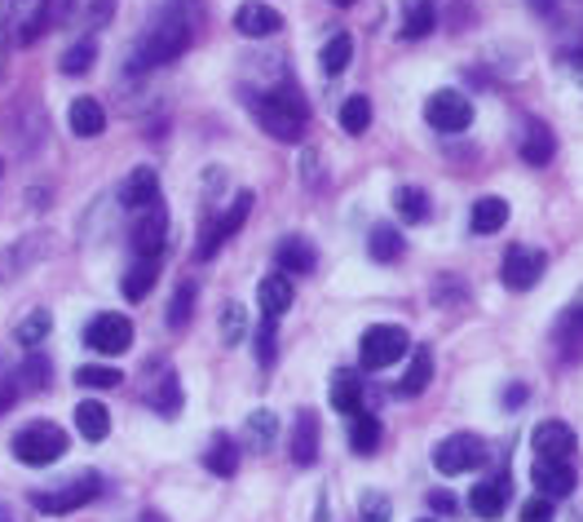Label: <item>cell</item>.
I'll return each mask as SVG.
<instances>
[{
    "label": "cell",
    "instance_id": "1",
    "mask_svg": "<svg viewBox=\"0 0 583 522\" xmlns=\"http://www.w3.org/2000/svg\"><path fill=\"white\" fill-rule=\"evenodd\" d=\"M186 45H190V23H186V14H182V5H160L151 19H147V27H142V36H138V45H133V58H129V67H164V62H173V58H182L186 54Z\"/></svg>",
    "mask_w": 583,
    "mask_h": 522
},
{
    "label": "cell",
    "instance_id": "2",
    "mask_svg": "<svg viewBox=\"0 0 583 522\" xmlns=\"http://www.w3.org/2000/svg\"><path fill=\"white\" fill-rule=\"evenodd\" d=\"M244 93V102L253 107V116H257V125L270 134V138H279V142H301V134H305V102H301V93L292 89V84H283V89H270V93H257V89H240Z\"/></svg>",
    "mask_w": 583,
    "mask_h": 522
},
{
    "label": "cell",
    "instance_id": "3",
    "mask_svg": "<svg viewBox=\"0 0 583 522\" xmlns=\"http://www.w3.org/2000/svg\"><path fill=\"white\" fill-rule=\"evenodd\" d=\"M407 355H411V337H407V328H398V324H376V328H368L363 341H359V359H363L368 372H385V368H394V363L407 359Z\"/></svg>",
    "mask_w": 583,
    "mask_h": 522
},
{
    "label": "cell",
    "instance_id": "4",
    "mask_svg": "<svg viewBox=\"0 0 583 522\" xmlns=\"http://www.w3.org/2000/svg\"><path fill=\"white\" fill-rule=\"evenodd\" d=\"M248 213H253V190H240L235 199H230V204H225V213L208 218V227L199 231V244H195V257H199V262L217 257V248H221V244H225L230 235H240V231H244Z\"/></svg>",
    "mask_w": 583,
    "mask_h": 522
},
{
    "label": "cell",
    "instance_id": "5",
    "mask_svg": "<svg viewBox=\"0 0 583 522\" xmlns=\"http://www.w3.org/2000/svg\"><path fill=\"white\" fill-rule=\"evenodd\" d=\"M54 248H58V235H54V231H32V235L14 240L5 253H0V283L23 279V275H27L32 266H40Z\"/></svg>",
    "mask_w": 583,
    "mask_h": 522
},
{
    "label": "cell",
    "instance_id": "6",
    "mask_svg": "<svg viewBox=\"0 0 583 522\" xmlns=\"http://www.w3.org/2000/svg\"><path fill=\"white\" fill-rule=\"evenodd\" d=\"M478 465H487V439H478V434H446L433 448L438 474H474Z\"/></svg>",
    "mask_w": 583,
    "mask_h": 522
},
{
    "label": "cell",
    "instance_id": "7",
    "mask_svg": "<svg viewBox=\"0 0 583 522\" xmlns=\"http://www.w3.org/2000/svg\"><path fill=\"white\" fill-rule=\"evenodd\" d=\"M67 452V434L54 421H32L27 430H19L14 439V456L23 465H54Z\"/></svg>",
    "mask_w": 583,
    "mask_h": 522
},
{
    "label": "cell",
    "instance_id": "8",
    "mask_svg": "<svg viewBox=\"0 0 583 522\" xmlns=\"http://www.w3.org/2000/svg\"><path fill=\"white\" fill-rule=\"evenodd\" d=\"M424 120L438 134H464L474 125V102L464 97L459 89H438V93L424 97Z\"/></svg>",
    "mask_w": 583,
    "mask_h": 522
},
{
    "label": "cell",
    "instance_id": "9",
    "mask_svg": "<svg viewBox=\"0 0 583 522\" xmlns=\"http://www.w3.org/2000/svg\"><path fill=\"white\" fill-rule=\"evenodd\" d=\"M97 491H102V478H97V474H80V478H71V483L32 491V504H36L40 513H71V509L97 500Z\"/></svg>",
    "mask_w": 583,
    "mask_h": 522
},
{
    "label": "cell",
    "instance_id": "10",
    "mask_svg": "<svg viewBox=\"0 0 583 522\" xmlns=\"http://www.w3.org/2000/svg\"><path fill=\"white\" fill-rule=\"evenodd\" d=\"M544 266H548V257H544L539 248L513 244V248L504 253V262H500V279H504V288L526 292V288H535V283L544 279Z\"/></svg>",
    "mask_w": 583,
    "mask_h": 522
},
{
    "label": "cell",
    "instance_id": "11",
    "mask_svg": "<svg viewBox=\"0 0 583 522\" xmlns=\"http://www.w3.org/2000/svg\"><path fill=\"white\" fill-rule=\"evenodd\" d=\"M84 341H89L97 355H125V350L133 346V324H129L125 315H115V310H106V315L89 320Z\"/></svg>",
    "mask_w": 583,
    "mask_h": 522
},
{
    "label": "cell",
    "instance_id": "12",
    "mask_svg": "<svg viewBox=\"0 0 583 522\" xmlns=\"http://www.w3.org/2000/svg\"><path fill=\"white\" fill-rule=\"evenodd\" d=\"M5 23L14 45H32L49 27V0H5Z\"/></svg>",
    "mask_w": 583,
    "mask_h": 522
},
{
    "label": "cell",
    "instance_id": "13",
    "mask_svg": "<svg viewBox=\"0 0 583 522\" xmlns=\"http://www.w3.org/2000/svg\"><path fill=\"white\" fill-rule=\"evenodd\" d=\"M517 155H522L530 169L552 164V155H557L552 129H548L544 120H535V116H522V120H517Z\"/></svg>",
    "mask_w": 583,
    "mask_h": 522
},
{
    "label": "cell",
    "instance_id": "14",
    "mask_svg": "<svg viewBox=\"0 0 583 522\" xmlns=\"http://www.w3.org/2000/svg\"><path fill=\"white\" fill-rule=\"evenodd\" d=\"M129 244H133V253H138V257H160V253H164V244H168V213H164L160 204L133 218Z\"/></svg>",
    "mask_w": 583,
    "mask_h": 522
},
{
    "label": "cell",
    "instance_id": "15",
    "mask_svg": "<svg viewBox=\"0 0 583 522\" xmlns=\"http://www.w3.org/2000/svg\"><path fill=\"white\" fill-rule=\"evenodd\" d=\"M530 448H535V461H574L579 439L565 421H539L530 434Z\"/></svg>",
    "mask_w": 583,
    "mask_h": 522
},
{
    "label": "cell",
    "instance_id": "16",
    "mask_svg": "<svg viewBox=\"0 0 583 522\" xmlns=\"http://www.w3.org/2000/svg\"><path fill=\"white\" fill-rule=\"evenodd\" d=\"M530 483H535V496L544 500H565L574 487H579V474L570 461H535L530 465Z\"/></svg>",
    "mask_w": 583,
    "mask_h": 522
},
{
    "label": "cell",
    "instance_id": "17",
    "mask_svg": "<svg viewBox=\"0 0 583 522\" xmlns=\"http://www.w3.org/2000/svg\"><path fill=\"white\" fill-rule=\"evenodd\" d=\"M147 403H151L160 416H177V411H182V376H177L168 363H151Z\"/></svg>",
    "mask_w": 583,
    "mask_h": 522
},
{
    "label": "cell",
    "instance_id": "18",
    "mask_svg": "<svg viewBox=\"0 0 583 522\" xmlns=\"http://www.w3.org/2000/svg\"><path fill=\"white\" fill-rule=\"evenodd\" d=\"M509 500H513V483H509V474H491V478H482L478 487H474V496H469V509L478 513V518H500L504 509H509Z\"/></svg>",
    "mask_w": 583,
    "mask_h": 522
},
{
    "label": "cell",
    "instance_id": "19",
    "mask_svg": "<svg viewBox=\"0 0 583 522\" xmlns=\"http://www.w3.org/2000/svg\"><path fill=\"white\" fill-rule=\"evenodd\" d=\"M120 199L133 208V213H147V208L160 204V173L151 164H138L125 182H120Z\"/></svg>",
    "mask_w": 583,
    "mask_h": 522
},
{
    "label": "cell",
    "instance_id": "20",
    "mask_svg": "<svg viewBox=\"0 0 583 522\" xmlns=\"http://www.w3.org/2000/svg\"><path fill=\"white\" fill-rule=\"evenodd\" d=\"M235 27L253 40H261V36H275L283 27V14L275 5H266V0H244V5L235 10Z\"/></svg>",
    "mask_w": 583,
    "mask_h": 522
},
{
    "label": "cell",
    "instance_id": "21",
    "mask_svg": "<svg viewBox=\"0 0 583 522\" xmlns=\"http://www.w3.org/2000/svg\"><path fill=\"white\" fill-rule=\"evenodd\" d=\"M62 5H67L62 10L67 27H75V32H97L115 14V0H62Z\"/></svg>",
    "mask_w": 583,
    "mask_h": 522
},
{
    "label": "cell",
    "instance_id": "22",
    "mask_svg": "<svg viewBox=\"0 0 583 522\" xmlns=\"http://www.w3.org/2000/svg\"><path fill=\"white\" fill-rule=\"evenodd\" d=\"M275 262H279V275H310L314 262H318V253H314L310 240H301V235H283V240L275 244Z\"/></svg>",
    "mask_w": 583,
    "mask_h": 522
},
{
    "label": "cell",
    "instance_id": "23",
    "mask_svg": "<svg viewBox=\"0 0 583 522\" xmlns=\"http://www.w3.org/2000/svg\"><path fill=\"white\" fill-rule=\"evenodd\" d=\"M203 465H208V474L230 478V474L240 469V439L225 434V430H217V434L208 439V448H203Z\"/></svg>",
    "mask_w": 583,
    "mask_h": 522
},
{
    "label": "cell",
    "instance_id": "24",
    "mask_svg": "<svg viewBox=\"0 0 583 522\" xmlns=\"http://www.w3.org/2000/svg\"><path fill=\"white\" fill-rule=\"evenodd\" d=\"M314 456H318V416L310 407H301L296 421H292V461L314 465Z\"/></svg>",
    "mask_w": 583,
    "mask_h": 522
},
{
    "label": "cell",
    "instance_id": "25",
    "mask_svg": "<svg viewBox=\"0 0 583 522\" xmlns=\"http://www.w3.org/2000/svg\"><path fill=\"white\" fill-rule=\"evenodd\" d=\"M429 381H433V350H429V346H416V359L407 363V372H403V381L394 385V394H398V398H420V394L429 390Z\"/></svg>",
    "mask_w": 583,
    "mask_h": 522
},
{
    "label": "cell",
    "instance_id": "26",
    "mask_svg": "<svg viewBox=\"0 0 583 522\" xmlns=\"http://www.w3.org/2000/svg\"><path fill=\"white\" fill-rule=\"evenodd\" d=\"M67 125H71L75 138H97L106 129V107L97 97H75L71 112H67Z\"/></svg>",
    "mask_w": 583,
    "mask_h": 522
},
{
    "label": "cell",
    "instance_id": "27",
    "mask_svg": "<svg viewBox=\"0 0 583 522\" xmlns=\"http://www.w3.org/2000/svg\"><path fill=\"white\" fill-rule=\"evenodd\" d=\"M331 407H336L340 416H359V411H363V381H359V372L340 368V372L331 376Z\"/></svg>",
    "mask_w": 583,
    "mask_h": 522
},
{
    "label": "cell",
    "instance_id": "28",
    "mask_svg": "<svg viewBox=\"0 0 583 522\" xmlns=\"http://www.w3.org/2000/svg\"><path fill=\"white\" fill-rule=\"evenodd\" d=\"M469 227H474V235H495V231H504V227H509V199L482 195V199L474 204Z\"/></svg>",
    "mask_w": 583,
    "mask_h": 522
},
{
    "label": "cell",
    "instance_id": "29",
    "mask_svg": "<svg viewBox=\"0 0 583 522\" xmlns=\"http://www.w3.org/2000/svg\"><path fill=\"white\" fill-rule=\"evenodd\" d=\"M75 430H80L89 443H102V439L110 434V411H106L97 398H84V403L75 407Z\"/></svg>",
    "mask_w": 583,
    "mask_h": 522
},
{
    "label": "cell",
    "instance_id": "30",
    "mask_svg": "<svg viewBox=\"0 0 583 522\" xmlns=\"http://www.w3.org/2000/svg\"><path fill=\"white\" fill-rule=\"evenodd\" d=\"M155 279H160V257H138V262L125 270L120 292H125L129 301H142V297L155 288Z\"/></svg>",
    "mask_w": 583,
    "mask_h": 522
},
{
    "label": "cell",
    "instance_id": "31",
    "mask_svg": "<svg viewBox=\"0 0 583 522\" xmlns=\"http://www.w3.org/2000/svg\"><path fill=\"white\" fill-rule=\"evenodd\" d=\"M552 341L561 346V355L574 363L579 355H583V315L570 305V310H561V320H557V328H552Z\"/></svg>",
    "mask_w": 583,
    "mask_h": 522
},
{
    "label": "cell",
    "instance_id": "32",
    "mask_svg": "<svg viewBox=\"0 0 583 522\" xmlns=\"http://www.w3.org/2000/svg\"><path fill=\"white\" fill-rule=\"evenodd\" d=\"M349 448L359 456H372L381 448V416H372V411L349 416Z\"/></svg>",
    "mask_w": 583,
    "mask_h": 522
},
{
    "label": "cell",
    "instance_id": "33",
    "mask_svg": "<svg viewBox=\"0 0 583 522\" xmlns=\"http://www.w3.org/2000/svg\"><path fill=\"white\" fill-rule=\"evenodd\" d=\"M275 430H279V421H275L270 407H257L248 421H244V439H248V448H253L257 456H266V452L275 448Z\"/></svg>",
    "mask_w": 583,
    "mask_h": 522
},
{
    "label": "cell",
    "instance_id": "34",
    "mask_svg": "<svg viewBox=\"0 0 583 522\" xmlns=\"http://www.w3.org/2000/svg\"><path fill=\"white\" fill-rule=\"evenodd\" d=\"M394 208H398V218L411 222V227L429 222V213H433L429 190H420V186H398V190H394Z\"/></svg>",
    "mask_w": 583,
    "mask_h": 522
},
{
    "label": "cell",
    "instance_id": "35",
    "mask_svg": "<svg viewBox=\"0 0 583 522\" xmlns=\"http://www.w3.org/2000/svg\"><path fill=\"white\" fill-rule=\"evenodd\" d=\"M257 301H261V310H266V320L283 315V310L292 305V279H288V275H266L261 288H257Z\"/></svg>",
    "mask_w": 583,
    "mask_h": 522
},
{
    "label": "cell",
    "instance_id": "36",
    "mask_svg": "<svg viewBox=\"0 0 583 522\" xmlns=\"http://www.w3.org/2000/svg\"><path fill=\"white\" fill-rule=\"evenodd\" d=\"M368 248H372V262H385V266H394V262L407 253V240L398 235V227L381 222V227H372V235H368Z\"/></svg>",
    "mask_w": 583,
    "mask_h": 522
},
{
    "label": "cell",
    "instance_id": "37",
    "mask_svg": "<svg viewBox=\"0 0 583 522\" xmlns=\"http://www.w3.org/2000/svg\"><path fill=\"white\" fill-rule=\"evenodd\" d=\"M438 14H433V0H411L407 14H403V27H398V40H424L433 32Z\"/></svg>",
    "mask_w": 583,
    "mask_h": 522
},
{
    "label": "cell",
    "instance_id": "38",
    "mask_svg": "<svg viewBox=\"0 0 583 522\" xmlns=\"http://www.w3.org/2000/svg\"><path fill=\"white\" fill-rule=\"evenodd\" d=\"M49 381H54V368L45 355L23 359V368L14 372V390H23V394H40V390H49Z\"/></svg>",
    "mask_w": 583,
    "mask_h": 522
},
{
    "label": "cell",
    "instance_id": "39",
    "mask_svg": "<svg viewBox=\"0 0 583 522\" xmlns=\"http://www.w3.org/2000/svg\"><path fill=\"white\" fill-rule=\"evenodd\" d=\"M195 297H199V288H195V279H182L177 288H173V297H168V328H186L190 324V310H195Z\"/></svg>",
    "mask_w": 583,
    "mask_h": 522
},
{
    "label": "cell",
    "instance_id": "40",
    "mask_svg": "<svg viewBox=\"0 0 583 522\" xmlns=\"http://www.w3.org/2000/svg\"><path fill=\"white\" fill-rule=\"evenodd\" d=\"M340 129H345V134H354V138L372 129V102H368L363 93L345 97V107H340Z\"/></svg>",
    "mask_w": 583,
    "mask_h": 522
},
{
    "label": "cell",
    "instance_id": "41",
    "mask_svg": "<svg viewBox=\"0 0 583 522\" xmlns=\"http://www.w3.org/2000/svg\"><path fill=\"white\" fill-rule=\"evenodd\" d=\"M318 62H323V71L327 76H340L349 62H354V40H349L345 32H336L327 45H323V54H318Z\"/></svg>",
    "mask_w": 583,
    "mask_h": 522
},
{
    "label": "cell",
    "instance_id": "42",
    "mask_svg": "<svg viewBox=\"0 0 583 522\" xmlns=\"http://www.w3.org/2000/svg\"><path fill=\"white\" fill-rule=\"evenodd\" d=\"M93 62H97V40L93 36H80L71 49H62V76H84Z\"/></svg>",
    "mask_w": 583,
    "mask_h": 522
},
{
    "label": "cell",
    "instance_id": "43",
    "mask_svg": "<svg viewBox=\"0 0 583 522\" xmlns=\"http://www.w3.org/2000/svg\"><path fill=\"white\" fill-rule=\"evenodd\" d=\"M49 328H54V324H49V310L40 305V310H32V315H23V324L14 328V337H19V346L32 350V346H40V341L49 337Z\"/></svg>",
    "mask_w": 583,
    "mask_h": 522
},
{
    "label": "cell",
    "instance_id": "44",
    "mask_svg": "<svg viewBox=\"0 0 583 522\" xmlns=\"http://www.w3.org/2000/svg\"><path fill=\"white\" fill-rule=\"evenodd\" d=\"M120 381H125L120 368H102V363H84V368H75V385H84V390H115Z\"/></svg>",
    "mask_w": 583,
    "mask_h": 522
},
{
    "label": "cell",
    "instance_id": "45",
    "mask_svg": "<svg viewBox=\"0 0 583 522\" xmlns=\"http://www.w3.org/2000/svg\"><path fill=\"white\" fill-rule=\"evenodd\" d=\"M244 333H248L244 305H240V301H225V305H221V341H225V346H240Z\"/></svg>",
    "mask_w": 583,
    "mask_h": 522
},
{
    "label": "cell",
    "instance_id": "46",
    "mask_svg": "<svg viewBox=\"0 0 583 522\" xmlns=\"http://www.w3.org/2000/svg\"><path fill=\"white\" fill-rule=\"evenodd\" d=\"M359 518H363V522H389V518H394L389 496H381V491H363V496H359Z\"/></svg>",
    "mask_w": 583,
    "mask_h": 522
},
{
    "label": "cell",
    "instance_id": "47",
    "mask_svg": "<svg viewBox=\"0 0 583 522\" xmlns=\"http://www.w3.org/2000/svg\"><path fill=\"white\" fill-rule=\"evenodd\" d=\"M275 350H279V341H275V320H266L261 328H257V363L270 372L275 368Z\"/></svg>",
    "mask_w": 583,
    "mask_h": 522
},
{
    "label": "cell",
    "instance_id": "48",
    "mask_svg": "<svg viewBox=\"0 0 583 522\" xmlns=\"http://www.w3.org/2000/svg\"><path fill=\"white\" fill-rule=\"evenodd\" d=\"M522 522H552V500H544V496L526 500L522 504Z\"/></svg>",
    "mask_w": 583,
    "mask_h": 522
},
{
    "label": "cell",
    "instance_id": "49",
    "mask_svg": "<svg viewBox=\"0 0 583 522\" xmlns=\"http://www.w3.org/2000/svg\"><path fill=\"white\" fill-rule=\"evenodd\" d=\"M455 491H429V504H433V513H455Z\"/></svg>",
    "mask_w": 583,
    "mask_h": 522
},
{
    "label": "cell",
    "instance_id": "50",
    "mask_svg": "<svg viewBox=\"0 0 583 522\" xmlns=\"http://www.w3.org/2000/svg\"><path fill=\"white\" fill-rule=\"evenodd\" d=\"M526 403V385H509V394H504V407H522Z\"/></svg>",
    "mask_w": 583,
    "mask_h": 522
},
{
    "label": "cell",
    "instance_id": "51",
    "mask_svg": "<svg viewBox=\"0 0 583 522\" xmlns=\"http://www.w3.org/2000/svg\"><path fill=\"white\" fill-rule=\"evenodd\" d=\"M142 522H164V518H160L155 509H147V513H142Z\"/></svg>",
    "mask_w": 583,
    "mask_h": 522
},
{
    "label": "cell",
    "instance_id": "52",
    "mask_svg": "<svg viewBox=\"0 0 583 522\" xmlns=\"http://www.w3.org/2000/svg\"><path fill=\"white\" fill-rule=\"evenodd\" d=\"M530 5H535V10H552V0H530Z\"/></svg>",
    "mask_w": 583,
    "mask_h": 522
},
{
    "label": "cell",
    "instance_id": "53",
    "mask_svg": "<svg viewBox=\"0 0 583 522\" xmlns=\"http://www.w3.org/2000/svg\"><path fill=\"white\" fill-rule=\"evenodd\" d=\"M574 310H579V315H583V292H579V301H574Z\"/></svg>",
    "mask_w": 583,
    "mask_h": 522
},
{
    "label": "cell",
    "instance_id": "54",
    "mask_svg": "<svg viewBox=\"0 0 583 522\" xmlns=\"http://www.w3.org/2000/svg\"><path fill=\"white\" fill-rule=\"evenodd\" d=\"M331 5H354V0H331Z\"/></svg>",
    "mask_w": 583,
    "mask_h": 522
},
{
    "label": "cell",
    "instance_id": "55",
    "mask_svg": "<svg viewBox=\"0 0 583 522\" xmlns=\"http://www.w3.org/2000/svg\"><path fill=\"white\" fill-rule=\"evenodd\" d=\"M424 522H429V518H424Z\"/></svg>",
    "mask_w": 583,
    "mask_h": 522
}]
</instances>
